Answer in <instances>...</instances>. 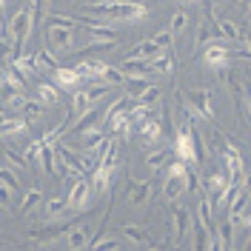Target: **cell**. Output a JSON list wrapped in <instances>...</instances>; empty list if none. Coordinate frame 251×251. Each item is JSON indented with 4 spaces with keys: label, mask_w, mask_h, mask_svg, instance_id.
Returning a JSON list of instances; mask_svg holds the SVG:
<instances>
[{
    "label": "cell",
    "mask_w": 251,
    "mask_h": 251,
    "mask_svg": "<svg viewBox=\"0 0 251 251\" xmlns=\"http://www.w3.org/2000/svg\"><path fill=\"white\" fill-rule=\"evenodd\" d=\"M86 12L106 23H143L149 17V9L143 3H128V0H94L86 6Z\"/></svg>",
    "instance_id": "cell-1"
},
{
    "label": "cell",
    "mask_w": 251,
    "mask_h": 251,
    "mask_svg": "<svg viewBox=\"0 0 251 251\" xmlns=\"http://www.w3.org/2000/svg\"><path fill=\"white\" fill-rule=\"evenodd\" d=\"M31 29H34V20H31L29 6H20L15 15H12L9 26H6V31H9V40L15 43V54H20V49L26 46V40H29Z\"/></svg>",
    "instance_id": "cell-2"
},
{
    "label": "cell",
    "mask_w": 251,
    "mask_h": 251,
    "mask_svg": "<svg viewBox=\"0 0 251 251\" xmlns=\"http://www.w3.org/2000/svg\"><path fill=\"white\" fill-rule=\"evenodd\" d=\"M174 157L177 160H183V163H197V137H194V131H191V126L180 123L177 126V131H174Z\"/></svg>",
    "instance_id": "cell-3"
},
{
    "label": "cell",
    "mask_w": 251,
    "mask_h": 251,
    "mask_svg": "<svg viewBox=\"0 0 251 251\" xmlns=\"http://www.w3.org/2000/svg\"><path fill=\"white\" fill-rule=\"evenodd\" d=\"M92 197H94V191H92V183H89V174L75 177L72 186H69V197H66L69 211H86L89 203H92Z\"/></svg>",
    "instance_id": "cell-4"
},
{
    "label": "cell",
    "mask_w": 251,
    "mask_h": 251,
    "mask_svg": "<svg viewBox=\"0 0 251 251\" xmlns=\"http://www.w3.org/2000/svg\"><path fill=\"white\" fill-rule=\"evenodd\" d=\"M75 26H63V23H54V20H49L46 26V40L51 49H57V51H72L75 49Z\"/></svg>",
    "instance_id": "cell-5"
},
{
    "label": "cell",
    "mask_w": 251,
    "mask_h": 251,
    "mask_svg": "<svg viewBox=\"0 0 251 251\" xmlns=\"http://www.w3.org/2000/svg\"><path fill=\"white\" fill-rule=\"evenodd\" d=\"M188 114H191V117H200V120H208V117L214 114L211 92H205V89H191V92H188Z\"/></svg>",
    "instance_id": "cell-6"
},
{
    "label": "cell",
    "mask_w": 251,
    "mask_h": 251,
    "mask_svg": "<svg viewBox=\"0 0 251 251\" xmlns=\"http://www.w3.org/2000/svg\"><path fill=\"white\" fill-rule=\"evenodd\" d=\"M228 57H231V51H228L226 43H208L203 51V63L208 69H214V72H223L228 66Z\"/></svg>",
    "instance_id": "cell-7"
},
{
    "label": "cell",
    "mask_w": 251,
    "mask_h": 251,
    "mask_svg": "<svg viewBox=\"0 0 251 251\" xmlns=\"http://www.w3.org/2000/svg\"><path fill=\"white\" fill-rule=\"evenodd\" d=\"M51 75H54V86H57V89H63V92H75V89H80V83H83L77 66H69V69L57 66Z\"/></svg>",
    "instance_id": "cell-8"
},
{
    "label": "cell",
    "mask_w": 251,
    "mask_h": 251,
    "mask_svg": "<svg viewBox=\"0 0 251 251\" xmlns=\"http://www.w3.org/2000/svg\"><path fill=\"white\" fill-rule=\"evenodd\" d=\"M106 69H109V63H103V60L77 63V72H80V77H83V83H100V80L106 77Z\"/></svg>",
    "instance_id": "cell-9"
},
{
    "label": "cell",
    "mask_w": 251,
    "mask_h": 251,
    "mask_svg": "<svg viewBox=\"0 0 251 251\" xmlns=\"http://www.w3.org/2000/svg\"><path fill=\"white\" fill-rule=\"evenodd\" d=\"M172 223H174V234H177V243H183L188 234H191V223H194V217H191V211H188L186 205L180 208H174L172 211Z\"/></svg>",
    "instance_id": "cell-10"
},
{
    "label": "cell",
    "mask_w": 251,
    "mask_h": 251,
    "mask_svg": "<svg viewBox=\"0 0 251 251\" xmlns=\"http://www.w3.org/2000/svg\"><path fill=\"white\" fill-rule=\"evenodd\" d=\"M123 237L128 240V243H134V246H143V249H154L157 243L149 237V228L146 226H134V223H126L123 228Z\"/></svg>",
    "instance_id": "cell-11"
},
{
    "label": "cell",
    "mask_w": 251,
    "mask_h": 251,
    "mask_svg": "<svg viewBox=\"0 0 251 251\" xmlns=\"http://www.w3.org/2000/svg\"><path fill=\"white\" fill-rule=\"evenodd\" d=\"M126 200H128V205H146L151 200V183H146V180H131V183H128V191H126Z\"/></svg>",
    "instance_id": "cell-12"
},
{
    "label": "cell",
    "mask_w": 251,
    "mask_h": 251,
    "mask_svg": "<svg viewBox=\"0 0 251 251\" xmlns=\"http://www.w3.org/2000/svg\"><path fill=\"white\" fill-rule=\"evenodd\" d=\"M89 240H92V234H89V226H75L72 231H66V237H63V246L69 251H80L89 246Z\"/></svg>",
    "instance_id": "cell-13"
},
{
    "label": "cell",
    "mask_w": 251,
    "mask_h": 251,
    "mask_svg": "<svg viewBox=\"0 0 251 251\" xmlns=\"http://www.w3.org/2000/svg\"><path fill=\"white\" fill-rule=\"evenodd\" d=\"M134 131H137V137H140L143 143H157L160 140V134H163V126H160V120L151 114V117H146Z\"/></svg>",
    "instance_id": "cell-14"
},
{
    "label": "cell",
    "mask_w": 251,
    "mask_h": 251,
    "mask_svg": "<svg viewBox=\"0 0 251 251\" xmlns=\"http://www.w3.org/2000/svg\"><path fill=\"white\" fill-rule=\"evenodd\" d=\"M208 15H211V20L217 23V31L223 34V37H226V40H231V43H237V40H240V29H237L234 20H228V17H220L214 6L208 9Z\"/></svg>",
    "instance_id": "cell-15"
},
{
    "label": "cell",
    "mask_w": 251,
    "mask_h": 251,
    "mask_svg": "<svg viewBox=\"0 0 251 251\" xmlns=\"http://www.w3.org/2000/svg\"><path fill=\"white\" fill-rule=\"evenodd\" d=\"M120 72H123L126 77H149L151 66H146V60H140V57H126L120 63Z\"/></svg>",
    "instance_id": "cell-16"
},
{
    "label": "cell",
    "mask_w": 251,
    "mask_h": 251,
    "mask_svg": "<svg viewBox=\"0 0 251 251\" xmlns=\"http://www.w3.org/2000/svg\"><path fill=\"white\" fill-rule=\"evenodd\" d=\"M29 131V120L26 117H15L9 114L3 123H0V137H12V134H26Z\"/></svg>",
    "instance_id": "cell-17"
},
{
    "label": "cell",
    "mask_w": 251,
    "mask_h": 251,
    "mask_svg": "<svg viewBox=\"0 0 251 251\" xmlns=\"http://www.w3.org/2000/svg\"><path fill=\"white\" fill-rule=\"evenodd\" d=\"M183 194H186V177L169 174L166 183H163V197H166V200H177V197H183Z\"/></svg>",
    "instance_id": "cell-18"
},
{
    "label": "cell",
    "mask_w": 251,
    "mask_h": 251,
    "mask_svg": "<svg viewBox=\"0 0 251 251\" xmlns=\"http://www.w3.org/2000/svg\"><path fill=\"white\" fill-rule=\"evenodd\" d=\"M111 177H114V169L97 166V169L92 172V191H94V194H103V191H109Z\"/></svg>",
    "instance_id": "cell-19"
},
{
    "label": "cell",
    "mask_w": 251,
    "mask_h": 251,
    "mask_svg": "<svg viewBox=\"0 0 251 251\" xmlns=\"http://www.w3.org/2000/svg\"><path fill=\"white\" fill-rule=\"evenodd\" d=\"M149 66H151V75H172V69H174L172 49H166V51H157Z\"/></svg>",
    "instance_id": "cell-20"
},
{
    "label": "cell",
    "mask_w": 251,
    "mask_h": 251,
    "mask_svg": "<svg viewBox=\"0 0 251 251\" xmlns=\"http://www.w3.org/2000/svg\"><path fill=\"white\" fill-rule=\"evenodd\" d=\"M100 120H103V111L100 109H89L86 114H83V120L80 123H75V134H86V131H92V128H97L100 126Z\"/></svg>",
    "instance_id": "cell-21"
},
{
    "label": "cell",
    "mask_w": 251,
    "mask_h": 251,
    "mask_svg": "<svg viewBox=\"0 0 251 251\" xmlns=\"http://www.w3.org/2000/svg\"><path fill=\"white\" fill-rule=\"evenodd\" d=\"M34 92H37V100H40L43 106H54V103H57V97H60L57 86H54V83H49V80H40Z\"/></svg>",
    "instance_id": "cell-22"
},
{
    "label": "cell",
    "mask_w": 251,
    "mask_h": 251,
    "mask_svg": "<svg viewBox=\"0 0 251 251\" xmlns=\"http://www.w3.org/2000/svg\"><path fill=\"white\" fill-rule=\"evenodd\" d=\"M174 157V149H160V151H149L146 157V166L151 169V172H160V169H166L169 166V160Z\"/></svg>",
    "instance_id": "cell-23"
},
{
    "label": "cell",
    "mask_w": 251,
    "mask_h": 251,
    "mask_svg": "<svg viewBox=\"0 0 251 251\" xmlns=\"http://www.w3.org/2000/svg\"><path fill=\"white\" fill-rule=\"evenodd\" d=\"M157 51H160V46L154 43V37H149V40H143V43H137V46L128 51V57H140V60H151Z\"/></svg>",
    "instance_id": "cell-24"
},
{
    "label": "cell",
    "mask_w": 251,
    "mask_h": 251,
    "mask_svg": "<svg viewBox=\"0 0 251 251\" xmlns=\"http://www.w3.org/2000/svg\"><path fill=\"white\" fill-rule=\"evenodd\" d=\"M34 57H37V69H49V72H54L57 66H60V60H57V54L51 51V46H43L34 51Z\"/></svg>",
    "instance_id": "cell-25"
},
{
    "label": "cell",
    "mask_w": 251,
    "mask_h": 251,
    "mask_svg": "<svg viewBox=\"0 0 251 251\" xmlns=\"http://www.w3.org/2000/svg\"><path fill=\"white\" fill-rule=\"evenodd\" d=\"M12 66H15L23 77H29V75H34V72H37V57H34V54H15Z\"/></svg>",
    "instance_id": "cell-26"
},
{
    "label": "cell",
    "mask_w": 251,
    "mask_h": 251,
    "mask_svg": "<svg viewBox=\"0 0 251 251\" xmlns=\"http://www.w3.org/2000/svg\"><path fill=\"white\" fill-rule=\"evenodd\" d=\"M92 106H94V103L89 100V92H86V89H75V100H72V114H75V117H83V114L92 109Z\"/></svg>",
    "instance_id": "cell-27"
},
{
    "label": "cell",
    "mask_w": 251,
    "mask_h": 251,
    "mask_svg": "<svg viewBox=\"0 0 251 251\" xmlns=\"http://www.w3.org/2000/svg\"><path fill=\"white\" fill-rule=\"evenodd\" d=\"M66 211H69V203L60 200V197H54V200H49V203L43 205V217L46 220H60Z\"/></svg>",
    "instance_id": "cell-28"
},
{
    "label": "cell",
    "mask_w": 251,
    "mask_h": 251,
    "mask_svg": "<svg viewBox=\"0 0 251 251\" xmlns=\"http://www.w3.org/2000/svg\"><path fill=\"white\" fill-rule=\"evenodd\" d=\"M20 114H23L29 123H34V120L43 117V103H40V100H26V103L20 106Z\"/></svg>",
    "instance_id": "cell-29"
},
{
    "label": "cell",
    "mask_w": 251,
    "mask_h": 251,
    "mask_svg": "<svg viewBox=\"0 0 251 251\" xmlns=\"http://www.w3.org/2000/svg\"><path fill=\"white\" fill-rule=\"evenodd\" d=\"M40 200H43V191L37 186H31L29 191H26V197L20 200V214H26V211H31L34 205H40Z\"/></svg>",
    "instance_id": "cell-30"
},
{
    "label": "cell",
    "mask_w": 251,
    "mask_h": 251,
    "mask_svg": "<svg viewBox=\"0 0 251 251\" xmlns=\"http://www.w3.org/2000/svg\"><path fill=\"white\" fill-rule=\"evenodd\" d=\"M146 89H149V77H126V92L131 100H137Z\"/></svg>",
    "instance_id": "cell-31"
},
{
    "label": "cell",
    "mask_w": 251,
    "mask_h": 251,
    "mask_svg": "<svg viewBox=\"0 0 251 251\" xmlns=\"http://www.w3.org/2000/svg\"><path fill=\"white\" fill-rule=\"evenodd\" d=\"M226 186H228V174H226V172L211 174V177L205 180V194H217V191H223Z\"/></svg>",
    "instance_id": "cell-32"
},
{
    "label": "cell",
    "mask_w": 251,
    "mask_h": 251,
    "mask_svg": "<svg viewBox=\"0 0 251 251\" xmlns=\"http://www.w3.org/2000/svg\"><path fill=\"white\" fill-rule=\"evenodd\" d=\"M12 60H15V43L0 34V69H6Z\"/></svg>",
    "instance_id": "cell-33"
},
{
    "label": "cell",
    "mask_w": 251,
    "mask_h": 251,
    "mask_svg": "<svg viewBox=\"0 0 251 251\" xmlns=\"http://www.w3.org/2000/svg\"><path fill=\"white\" fill-rule=\"evenodd\" d=\"M160 92H163L160 86H154V83H149V89H146V92H143L140 97L134 100V103H140V106H149V109H151V106H154L157 100H160Z\"/></svg>",
    "instance_id": "cell-34"
},
{
    "label": "cell",
    "mask_w": 251,
    "mask_h": 251,
    "mask_svg": "<svg viewBox=\"0 0 251 251\" xmlns=\"http://www.w3.org/2000/svg\"><path fill=\"white\" fill-rule=\"evenodd\" d=\"M188 23H191V17H188L186 12L180 9V12H177V15L172 17V26H169V29H172V34H174V37H180V34H183V31L188 29Z\"/></svg>",
    "instance_id": "cell-35"
},
{
    "label": "cell",
    "mask_w": 251,
    "mask_h": 251,
    "mask_svg": "<svg viewBox=\"0 0 251 251\" xmlns=\"http://www.w3.org/2000/svg\"><path fill=\"white\" fill-rule=\"evenodd\" d=\"M154 43L160 46V51H166V49H172V43H174V34H172V29H163V31H157V34H154Z\"/></svg>",
    "instance_id": "cell-36"
},
{
    "label": "cell",
    "mask_w": 251,
    "mask_h": 251,
    "mask_svg": "<svg viewBox=\"0 0 251 251\" xmlns=\"http://www.w3.org/2000/svg\"><path fill=\"white\" fill-rule=\"evenodd\" d=\"M3 157L9 160V166H12V169H29L26 157H23V154H17V151H3Z\"/></svg>",
    "instance_id": "cell-37"
},
{
    "label": "cell",
    "mask_w": 251,
    "mask_h": 251,
    "mask_svg": "<svg viewBox=\"0 0 251 251\" xmlns=\"http://www.w3.org/2000/svg\"><path fill=\"white\" fill-rule=\"evenodd\" d=\"M0 183H6L12 191H17V188H20V183H17V174L12 172V169H0Z\"/></svg>",
    "instance_id": "cell-38"
},
{
    "label": "cell",
    "mask_w": 251,
    "mask_h": 251,
    "mask_svg": "<svg viewBox=\"0 0 251 251\" xmlns=\"http://www.w3.org/2000/svg\"><path fill=\"white\" fill-rule=\"evenodd\" d=\"M29 12H31V20H34V26H37V20H40V12H43V0H29Z\"/></svg>",
    "instance_id": "cell-39"
},
{
    "label": "cell",
    "mask_w": 251,
    "mask_h": 251,
    "mask_svg": "<svg viewBox=\"0 0 251 251\" xmlns=\"http://www.w3.org/2000/svg\"><path fill=\"white\" fill-rule=\"evenodd\" d=\"M63 128H66V126H54V128H51V131H46L40 140H43V143H57V137L63 134Z\"/></svg>",
    "instance_id": "cell-40"
},
{
    "label": "cell",
    "mask_w": 251,
    "mask_h": 251,
    "mask_svg": "<svg viewBox=\"0 0 251 251\" xmlns=\"http://www.w3.org/2000/svg\"><path fill=\"white\" fill-rule=\"evenodd\" d=\"M243 188L249 191V197H251V172H246V177H243Z\"/></svg>",
    "instance_id": "cell-41"
},
{
    "label": "cell",
    "mask_w": 251,
    "mask_h": 251,
    "mask_svg": "<svg viewBox=\"0 0 251 251\" xmlns=\"http://www.w3.org/2000/svg\"><path fill=\"white\" fill-rule=\"evenodd\" d=\"M240 3H243V9H246V12L251 15V0H240Z\"/></svg>",
    "instance_id": "cell-42"
},
{
    "label": "cell",
    "mask_w": 251,
    "mask_h": 251,
    "mask_svg": "<svg viewBox=\"0 0 251 251\" xmlns=\"http://www.w3.org/2000/svg\"><path fill=\"white\" fill-rule=\"evenodd\" d=\"M6 117H9V114H6V109H0V123H3V120H6Z\"/></svg>",
    "instance_id": "cell-43"
},
{
    "label": "cell",
    "mask_w": 251,
    "mask_h": 251,
    "mask_svg": "<svg viewBox=\"0 0 251 251\" xmlns=\"http://www.w3.org/2000/svg\"><path fill=\"white\" fill-rule=\"evenodd\" d=\"M3 9H6V0H0V12H3Z\"/></svg>",
    "instance_id": "cell-44"
},
{
    "label": "cell",
    "mask_w": 251,
    "mask_h": 251,
    "mask_svg": "<svg viewBox=\"0 0 251 251\" xmlns=\"http://www.w3.org/2000/svg\"><path fill=\"white\" fill-rule=\"evenodd\" d=\"M249 249H251V240H249Z\"/></svg>",
    "instance_id": "cell-45"
},
{
    "label": "cell",
    "mask_w": 251,
    "mask_h": 251,
    "mask_svg": "<svg viewBox=\"0 0 251 251\" xmlns=\"http://www.w3.org/2000/svg\"><path fill=\"white\" fill-rule=\"evenodd\" d=\"M249 100H251V97H249Z\"/></svg>",
    "instance_id": "cell-46"
}]
</instances>
